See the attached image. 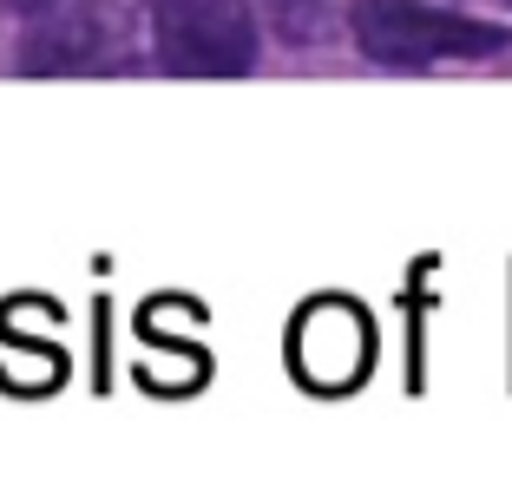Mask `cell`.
Here are the masks:
<instances>
[{
    "label": "cell",
    "mask_w": 512,
    "mask_h": 499,
    "mask_svg": "<svg viewBox=\"0 0 512 499\" xmlns=\"http://www.w3.org/2000/svg\"><path fill=\"white\" fill-rule=\"evenodd\" d=\"M355 40L381 66H427V60H467L499 53L506 33L493 20L447 14L434 0H355Z\"/></svg>",
    "instance_id": "6da1fadb"
},
{
    "label": "cell",
    "mask_w": 512,
    "mask_h": 499,
    "mask_svg": "<svg viewBox=\"0 0 512 499\" xmlns=\"http://www.w3.org/2000/svg\"><path fill=\"white\" fill-rule=\"evenodd\" d=\"M151 40L184 79H243L256 66L250 0H151Z\"/></svg>",
    "instance_id": "7a4b0ae2"
},
{
    "label": "cell",
    "mask_w": 512,
    "mask_h": 499,
    "mask_svg": "<svg viewBox=\"0 0 512 499\" xmlns=\"http://www.w3.org/2000/svg\"><path fill=\"white\" fill-rule=\"evenodd\" d=\"M289 355H296V375L322 394H342L368 375V322L348 303H316L296 316L289 335Z\"/></svg>",
    "instance_id": "3957f363"
},
{
    "label": "cell",
    "mask_w": 512,
    "mask_h": 499,
    "mask_svg": "<svg viewBox=\"0 0 512 499\" xmlns=\"http://www.w3.org/2000/svg\"><path fill=\"white\" fill-rule=\"evenodd\" d=\"M73 66H106V40L92 33V14H73L27 46V73H73Z\"/></svg>",
    "instance_id": "277c9868"
},
{
    "label": "cell",
    "mask_w": 512,
    "mask_h": 499,
    "mask_svg": "<svg viewBox=\"0 0 512 499\" xmlns=\"http://www.w3.org/2000/svg\"><path fill=\"white\" fill-rule=\"evenodd\" d=\"M0 7H7V14H40L46 0H0Z\"/></svg>",
    "instance_id": "5b68a950"
},
{
    "label": "cell",
    "mask_w": 512,
    "mask_h": 499,
    "mask_svg": "<svg viewBox=\"0 0 512 499\" xmlns=\"http://www.w3.org/2000/svg\"><path fill=\"white\" fill-rule=\"evenodd\" d=\"M499 7H512V0H499Z\"/></svg>",
    "instance_id": "8992f818"
}]
</instances>
